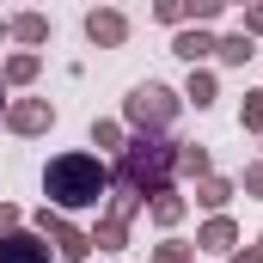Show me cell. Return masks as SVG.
<instances>
[{"label":"cell","instance_id":"cell-1","mask_svg":"<svg viewBox=\"0 0 263 263\" xmlns=\"http://www.w3.org/2000/svg\"><path fill=\"white\" fill-rule=\"evenodd\" d=\"M43 190L62 202V208H86V202L104 196V172H98V159H86V153H67L49 165V178H43Z\"/></svg>","mask_w":263,"mask_h":263},{"label":"cell","instance_id":"cell-2","mask_svg":"<svg viewBox=\"0 0 263 263\" xmlns=\"http://www.w3.org/2000/svg\"><path fill=\"white\" fill-rule=\"evenodd\" d=\"M129 110L141 117V123H165V117H172V92H165V86H141Z\"/></svg>","mask_w":263,"mask_h":263},{"label":"cell","instance_id":"cell-3","mask_svg":"<svg viewBox=\"0 0 263 263\" xmlns=\"http://www.w3.org/2000/svg\"><path fill=\"white\" fill-rule=\"evenodd\" d=\"M0 263H49V245H37V239H0Z\"/></svg>","mask_w":263,"mask_h":263},{"label":"cell","instance_id":"cell-4","mask_svg":"<svg viewBox=\"0 0 263 263\" xmlns=\"http://www.w3.org/2000/svg\"><path fill=\"white\" fill-rule=\"evenodd\" d=\"M92 37H104V43H117V37H123V18H98V12H92Z\"/></svg>","mask_w":263,"mask_h":263},{"label":"cell","instance_id":"cell-5","mask_svg":"<svg viewBox=\"0 0 263 263\" xmlns=\"http://www.w3.org/2000/svg\"><path fill=\"white\" fill-rule=\"evenodd\" d=\"M0 104H6V98H0Z\"/></svg>","mask_w":263,"mask_h":263}]
</instances>
